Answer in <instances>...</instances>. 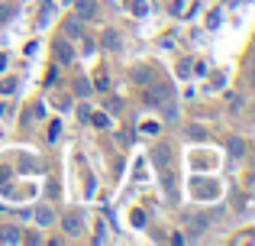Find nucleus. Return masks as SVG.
I'll list each match as a JSON object with an SVG mask.
<instances>
[{"label": "nucleus", "mask_w": 255, "mask_h": 246, "mask_svg": "<svg viewBox=\"0 0 255 246\" xmlns=\"http://www.w3.org/2000/svg\"><path fill=\"white\" fill-rule=\"evenodd\" d=\"M249 78H252V84H255V55L249 58Z\"/></svg>", "instance_id": "12"}, {"label": "nucleus", "mask_w": 255, "mask_h": 246, "mask_svg": "<svg viewBox=\"0 0 255 246\" xmlns=\"http://www.w3.org/2000/svg\"><path fill=\"white\" fill-rule=\"evenodd\" d=\"M243 149H246V143H243L239 136H233V139H230V156L239 159V156H243Z\"/></svg>", "instance_id": "8"}, {"label": "nucleus", "mask_w": 255, "mask_h": 246, "mask_svg": "<svg viewBox=\"0 0 255 246\" xmlns=\"http://www.w3.org/2000/svg\"><path fill=\"white\" fill-rule=\"evenodd\" d=\"M100 45H104L107 52H117L120 45H123V39H120L117 29H104V36H100Z\"/></svg>", "instance_id": "3"}, {"label": "nucleus", "mask_w": 255, "mask_h": 246, "mask_svg": "<svg viewBox=\"0 0 255 246\" xmlns=\"http://www.w3.org/2000/svg\"><path fill=\"white\" fill-rule=\"evenodd\" d=\"M0 237H3V243H19V240H23V234H19L16 227H3V234H0Z\"/></svg>", "instance_id": "7"}, {"label": "nucleus", "mask_w": 255, "mask_h": 246, "mask_svg": "<svg viewBox=\"0 0 255 246\" xmlns=\"http://www.w3.org/2000/svg\"><path fill=\"white\" fill-rule=\"evenodd\" d=\"M75 91L81 97H87V94H91V81H87V78H78V81H75Z\"/></svg>", "instance_id": "9"}, {"label": "nucleus", "mask_w": 255, "mask_h": 246, "mask_svg": "<svg viewBox=\"0 0 255 246\" xmlns=\"http://www.w3.org/2000/svg\"><path fill=\"white\" fill-rule=\"evenodd\" d=\"M91 120H94V126H97V130H104V126H107V117H104V114H94Z\"/></svg>", "instance_id": "11"}, {"label": "nucleus", "mask_w": 255, "mask_h": 246, "mask_svg": "<svg viewBox=\"0 0 255 246\" xmlns=\"http://www.w3.org/2000/svg\"><path fill=\"white\" fill-rule=\"evenodd\" d=\"M168 94H171L168 84H152V81H149V94H145V101L155 104V107H162V104L168 101Z\"/></svg>", "instance_id": "1"}, {"label": "nucleus", "mask_w": 255, "mask_h": 246, "mask_svg": "<svg viewBox=\"0 0 255 246\" xmlns=\"http://www.w3.org/2000/svg\"><path fill=\"white\" fill-rule=\"evenodd\" d=\"M81 227H84V217L78 214V211H75V214H68V217H65V230H68L71 237H75V234H81Z\"/></svg>", "instance_id": "4"}, {"label": "nucleus", "mask_w": 255, "mask_h": 246, "mask_svg": "<svg viewBox=\"0 0 255 246\" xmlns=\"http://www.w3.org/2000/svg\"><path fill=\"white\" fill-rule=\"evenodd\" d=\"M165 162H168V149H155V165L165 169Z\"/></svg>", "instance_id": "10"}, {"label": "nucleus", "mask_w": 255, "mask_h": 246, "mask_svg": "<svg viewBox=\"0 0 255 246\" xmlns=\"http://www.w3.org/2000/svg\"><path fill=\"white\" fill-rule=\"evenodd\" d=\"M65 36H71V39L81 36V16H71L68 23H65Z\"/></svg>", "instance_id": "5"}, {"label": "nucleus", "mask_w": 255, "mask_h": 246, "mask_svg": "<svg viewBox=\"0 0 255 246\" xmlns=\"http://www.w3.org/2000/svg\"><path fill=\"white\" fill-rule=\"evenodd\" d=\"M75 13L81 19H94L97 16V0H75Z\"/></svg>", "instance_id": "2"}, {"label": "nucleus", "mask_w": 255, "mask_h": 246, "mask_svg": "<svg viewBox=\"0 0 255 246\" xmlns=\"http://www.w3.org/2000/svg\"><path fill=\"white\" fill-rule=\"evenodd\" d=\"M36 221L42 224V227H49V224L55 221V214H52V208H39V211H36Z\"/></svg>", "instance_id": "6"}]
</instances>
